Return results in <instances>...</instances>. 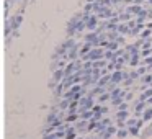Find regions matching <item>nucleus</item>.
Instances as JSON below:
<instances>
[]
</instances>
